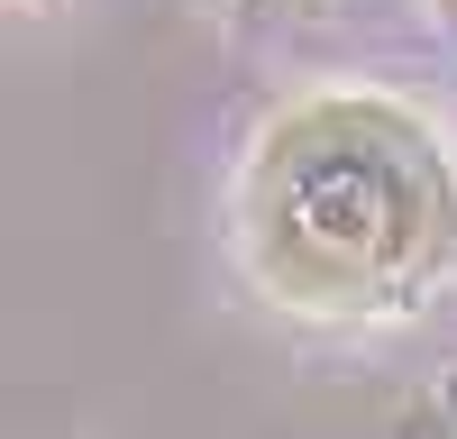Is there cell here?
I'll return each mask as SVG.
<instances>
[{"label":"cell","mask_w":457,"mask_h":439,"mask_svg":"<svg viewBox=\"0 0 457 439\" xmlns=\"http://www.w3.org/2000/svg\"><path fill=\"white\" fill-rule=\"evenodd\" d=\"M247 247L302 311H403L457 256V165L403 101L320 92L256 137Z\"/></svg>","instance_id":"cell-1"},{"label":"cell","mask_w":457,"mask_h":439,"mask_svg":"<svg viewBox=\"0 0 457 439\" xmlns=\"http://www.w3.org/2000/svg\"><path fill=\"white\" fill-rule=\"evenodd\" d=\"M430 10H439V28H448V37H457V0H430Z\"/></svg>","instance_id":"cell-2"},{"label":"cell","mask_w":457,"mask_h":439,"mask_svg":"<svg viewBox=\"0 0 457 439\" xmlns=\"http://www.w3.org/2000/svg\"><path fill=\"white\" fill-rule=\"evenodd\" d=\"M284 10H329V0H284Z\"/></svg>","instance_id":"cell-3"}]
</instances>
